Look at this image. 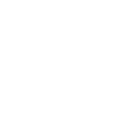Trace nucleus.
<instances>
[]
</instances>
